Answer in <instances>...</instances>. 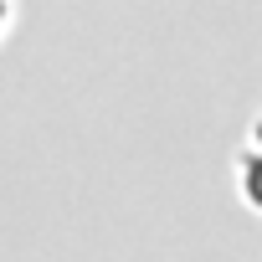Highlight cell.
I'll return each instance as SVG.
<instances>
[{"mask_svg": "<svg viewBox=\"0 0 262 262\" xmlns=\"http://www.w3.org/2000/svg\"><path fill=\"white\" fill-rule=\"evenodd\" d=\"M242 195H247V206H257L262 211V118L252 123V134H247V149H242Z\"/></svg>", "mask_w": 262, "mask_h": 262, "instance_id": "obj_1", "label": "cell"}, {"mask_svg": "<svg viewBox=\"0 0 262 262\" xmlns=\"http://www.w3.org/2000/svg\"><path fill=\"white\" fill-rule=\"evenodd\" d=\"M11 11H16L11 0H0V36H6V26H11Z\"/></svg>", "mask_w": 262, "mask_h": 262, "instance_id": "obj_2", "label": "cell"}]
</instances>
